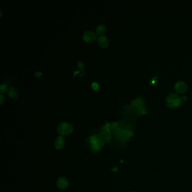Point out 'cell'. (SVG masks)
<instances>
[{
  "mask_svg": "<svg viewBox=\"0 0 192 192\" xmlns=\"http://www.w3.org/2000/svg\"><path fill=\"white\" fill-rule=\"evenodd\" d=\"M57 186L60 189H65L69 185V181L65 177H61L58 179L56 183Z\"/></svg>",
  "mask_w": 192,
  "mask_h": 192,
  "instance_id": "3957f363",
  "label": "cell"
},
{
  "mask_svg": "<svg viewBox=\"0 0 192 192\" xmlns=\"http://www.w3.org/2000/svg\"><path fill=\"white\" fill-rule=\"evenodd\" d=\"M8 85L5 84H2L0 86V92L1 94L2 93H5L7 91H8Z\"/></svg>",
  "mask_w": 192,
  "mask_h": 192,
  "instance_id": "ba28073f",
  "label": "cell"
},
{
  "mask_svg": "<svg viewBox=\"0 0 192 192\" xmlns=\"http://www.w3.org/2000/svg\"><path fill=\"white\" fill-rule=\"evenodd\" d=\"M8 95L10 97L15 99L18 97L19 93L15 87H11L8 90Z\"/></svg>",
  "mask_w": 192,
  "mask_h": 192,
  "instance_id": "8992f818",
  "label": "cell"
},
{
  "mask_svg": "<svg viewBox=\"0 0 192 192\" xmlns=\"http://www.w3.org/2000/svg\"><path fill=\"white\" fill-rule=\"evenodd\" d=\"M98 45L103 48L107 47L109 45V40L107 36H100L98 39Z\"/></svg>",
  "mask_w": 192,
  "mask_h": 192,
  "instance_id": "5b68a950",
  "label": "cell"
},
{
  "mask_svg": "<svg viewBox=\"0 0 192 192\" xmlns=\"http://www.w3.org/2000/svg\"><path fill=\"white\" fill-rule=\"evenodd\" d=\"M105 30H106L105 25H104L103 24H100L96 28V34L98 35L102 36V34L105 32Z\"/></svg>",
  "mask_w": 192,
  "mask_h": 192,
  "instance_id": "52a82bcc",
  "label": "cell"
},
{
  "mask_svg": "<svg viewBox=\"0 0 192 192\" xmlns=\"http://www.w3.org/2000/svg\"><path fill=\"white\" fill-rule=\"evenodd\" d=\"M78 72H79V71H78V70H77V71H75V73H74V75H74V76H76V74H77Z\"/></svg>",
  "mask_w": 192,
  "mask_h": 192,
  "instance_id": "4fadbf2b",
  "label": "cell"
},
{
  "mask_svg": "<svg viewBox=\"0 0 192 192\" xmlns=\"http://www.w3.org/2000/svg\"><path fill=\"white\" fill-rule=\"evenodd\" d=\"M91 86H92V89L94 90H97L99 88V84L97 82H93Z\"/></svg>",
  "mask_w": 192,
  "mask_h": 192,
  "instance_id": "9c48e42d",
  "label": "cell"
},
{
  "mask_svg": "<svg viewBox=\"0 0 192 192\" xmlns=\"http://www.w3.org/2000/svg\"><path fill=\"white\" fill-rule=\"evenodd\" d=\"M65 142V140L63 136H58L55 140V141L54 143L55 147L57 149H61L64 146Z\"/></svg>",
  "mask_w": 192,
  "mask_h": 192,
  "instance_id": "277c9868",
  "label": "cell"
},
{
  "mask_svg": "<svg viewBox=\"0 0 192 192\" xmlns=\"http://www.w3.org/2000/svg\"><path fill=\"white\" fill-rule=\"evenodd\" d=\"M82 37L86 42L88 43H91L94 42L95 39H96V35L92 31H86L84 33Z\"/></svg>",
  "mask_w": 192,
  "mask_h": 192,
  "instance_id": "7a4b0ae2",
  "label": "cell"
},
{
  "mask_svg": "<svg viewBox=\"0 0 192 192\" xmlns=\"http://www.w3.org/2000/svg\"><path fill=\"white\" fill-rule=\"evenodd\" d=\"M77 64H78V67H79L80 69H81V70L84 72L83 70H84V65L83 63L81 62H78V63H77Z\"/></svg>",
  "mask_w": 192,
  "mask_h": 192,
  "instance_id": "30bf717a",
  "label": "cell"
},
{
  "mask_svg": "<svg viewBox=\"0 0 192 192\" xmlns=\"http://www.w3.org/2000/svg\"><path fill=\"white\" fill-rule=\"evenodd\" d=\"M73 126L71 124L64 122L58 126L57 131L62 136H68L73 132Z\"/></svg>",
  "mask_w": 192,
  "mask_h": 192,
  "instance_id": "6da1fadb",
  "label": "cell"
},
{
  "mask_svg": "<svg viewBox=\"0 0 192 192\" xmlns=\"http://www.w3.org/2000/svg\"><path fill=\"white\" fill-rule=\"evenodd\" d=\"M35 76L37 77H39L41 75H42V73L40 72H36L34 74Z\"/></svg>",
  "mask_w": 192,
  "mask_h": 192,
  "instance_id": "7c38bea8",
  "label": "cell"
},
{
  "mask_svg": "<svg viewBox=\"0 0 192 192\" xmlns=\"http://www.w3.org/2000/svg\"><path fill=\"white\" fill-rule=\"evenodd\" d=\"M5 100V97L3 96V95H0V100H1V104H2L4 102V101Z\"/></svg>",
  "mask_w": 192,
  "mask_h": 192,
  "instance_id": "8fae6325",
  "label": "cell"
},
{
  "mask_svg": "<svg viewBox=\"0 0 192 192\" xmlns=\"http://www.w3.org/2000/svg\"></svg>",
  "mask_w": 192,
  "mask_h": 192,
  "instance_id": "5bb4252c",
  "label": "cell"
}]
</instances>
